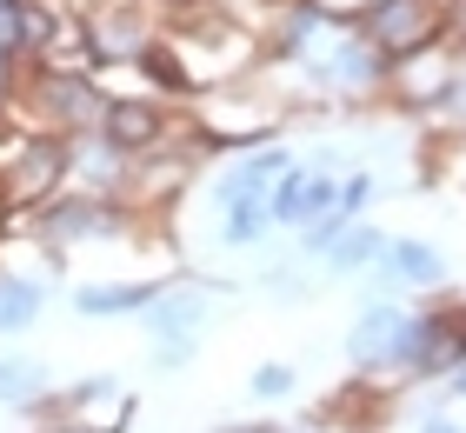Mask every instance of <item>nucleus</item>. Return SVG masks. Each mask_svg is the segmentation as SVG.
Returning <instances> with one entry per match:
<instances>
[{
	"instance_id": "obj_1",
	"label": "nucleus",
	"mask_w": 466,
	"mask_h": 433,
	"mask_svg": "<svg viewBox=\"0 0 466 433\" xmlns=\"http://www.w3.org/2000/svg\"><path fill=\"white\" fill-rule=\"evenodd\" d=\"M167 54L180 60V74H187V94H214V87H233V80H247L253 67L267 60L260 47V34L240 27V20H227L214 14L200 0V7H180V14H167Z\"/></svg>"
},
{
	"instance_id": "obj_2",
	"label": "nucleus",
	"mask_w": 466,
	"mask_h": 433,
	"mask_svg": "<svg viewBox=\"0 0 466 433\" xmlns=\"http://www.w3.org/2000/svg\"><path fill=\"white\" fill-rule=\"evenodd\" d=\"M194 134L207 147H227V154H240V147H260L280 134V120H287V94L273 87L260 67H253L247 80H233V87H214V94H194Z\"/></svg>"
},
{
	"instance_id": "obj_3",
	"label": "nucleus",
	"mask_w": 466,
	"mask_h": 433,
	"mask_svg": "<svg viewBox=\"0 0 466 433\" xmlns=\"http://www.w3.org/2000/svg\"><path fill=\"white\" fill-rule=\"evenodd\" d=\"M27 227H34V241L67 253V247H100V241H134L140 213L107 201V193H54L47 207L27 213Z\"/></svg>"
},
{
	"instance_id": "obj_4",
	"label": "nucleus",
	"mask_w": 466,
	"mask_h": 433,
	"mask_svg": "<svg viewBox=\"0 0 466 433\" xmlns=\"http://www.w3.org/2000/svg\"><path fill=\"white\" fill-rule=\"evenodd\" d=\"M67 187V140L60 134H20L14 154L0 160V207L7 213H34Z\"/></svg>"
},
{
	"instance_id": "obj_5",
	"label": "nucleus",
	"mask_w": 466,
	"mask_h": 433,
	"mask_svg": "<svg viewBox=\"0 0 466 433\" xmlns=\"http://www.w3.org/2000/svg\"><path fill=\"white\" fill-rule=\"evenodd\" d=\"M353 27L367 34L387 60H400V54H413V47L447 40V0H373Z\"/></svg>"
},
{
	"instance_id": "obj_6",
	"label": "nucleus",
	"mask_w": 466,
	"mask_h": 433,
	"mask_svg": "<svg viewBox=\"0 0 466 433\" xmlns=\"http://www.w3.org/2000/svg\"><path fill=\"white\" fill-rule=\"evenodd\" d=\"M453 74H460V47L453 40H433V47H413V54L387 60V94L407 107V114H433V107L447 100Z\"/></svg>"
},
{
	"instance_id": "obj_7",
	"label": "nucleus",
	"mask_w": 466,
	"mask_h": 433,
	"mask_svg": "<svg viewBox=\"0 0 466 433\" xmlns=\"http://www.w3.org/2000/svg\"><path fill=\"white\" fill-rule=\"evenodd\" d=\"M67 7L60 0H0V60L7 67H40L54 54Z\"/></svg>"
},
{
	"instance_id": "obj_8",
	"label": "nucleus",
	"mask_w": 466,
	"mask_h": 433,
	"mask_svg": "<svg viewBox=\"0 0 466 433\" xmlns=\"http://www.w3.org/2000/svg\"><path fill=\"white\" fill-rule=\"evenodd\" d=\"M94 134L107 140L120 160H134V154H154V147L174 134V114H167L154 94H107V114H100Z\"/></svg>"
},
{
	"instance_id": "obj_9",
	"label": "nucleus",
	"mask_w": 466,
	"mask_h": 433,
	"mask_svg": "<svg viewBox=\"0 0 466 433\" xmlns=\"http://www.w3.org/2000/svg\"><path fill=\"white\" fill-rule=\"evenodd\" d=\"M200 320H207V300H200V287H160V294L140 307V327L154 334V346H160V366L194 360V334H200Z\"/></svg>"
},
{
	"instance_id": "obj_10",
	"label": "nucleus",
	"mask_w": 466,
	"mask_h": 433,
	"mask_svg": "<svg viewBox=\"0 0 466 433\" xmlns=\"http://www.w3.org/2000/svg\"><path fill=\"white\" fill-rule=\"evenodd\" d=\"M400 320H407V307H393V300H373V307L347 327V360H353L360 380H393V340H400Z\"/></svg>"
},
{
	"instance_id": "obj_11",
	"label": "nucleus",
	"mask_w": 466,
	"mask_h": 433,
	"mask_svg": "<svg viewBox=\"0 0 466 433\" xmlns=\"http://www.w3.org/2000/svg\"><path fill=\"white\" fill-rule=\"evenodd\" d=\"M373 273H380V287H407V294H433V287H447V253H440L433 241H407V233H387V247H380L373 260Z\"/></svg>"
},
{
	"instance_id": "obj_12",
	"label": "nucleus",
	"mask_w": 466,
	"mask_h": 433,
	"mask_svg": "<svg viewBox=\"0 0 466 433\" xmlns=\"http://www.w3.org/2000/svg\"><path fill=\"white\" fill-rule=\"evenodd\" d=\"M287 167H293V154H287V147H273V140L240 147V160L214 180V201L227 207V201H240V193H273V180H280Z\"/></svg>"
},
{
	"instance_id": "obj_13",
	"label": "nucleus",
	"mask_w": 466,
	"mask_h": 433,
	"mask_svg": "<svg viewBox=\"0 0 466 433\" xmlns=\"http://www.w3.org/2000/svg\"><path fill=\"white\" fill-rule=\"evenodd\" d=\"M167 280H87L74 287V314L80 320H114V314H140Z\"/></svg>"
},
{
	"instance_id": "obj_14",
	"label": "nucleus",
	"mask_w": 466,
	"mask_h": 433,
	"mask_svg": "<svg viewBox=\"0 0 466 433\" xmlns=\"http://www.w3.org/2000/svg\"><path fill=\"white\" fill-rule=\"evenodd\" d=\"M380 247H387V233H380L373 221H353L340 241H333L320 260H327V273H340V280H353V273H373V260H380Z\"/></svg>"
},
{
	"instance_id": "obj_15",
	"label": "nucleus",
	"mask_w": 466,
	"mask_h": 433,
	"mask_svg": "<svg viewBox=\"0 0 466 433\" xmlns=\"http://www.w3.org/2000/svg\"><path fill=\"white\" fill-rule=\"evenodd\" d=\"M40 307H47V280H34V273H7V267H0V334L34 327Z\"/></svg>"
},
{
	"instance_id": "obj_16",
	"label": "nucleus",
	"mask_w": 466,
	"mask_h": 433,
	"mask_svg": "<svg viewBox=\"0 0 466 433\" xmlns=\"http://www.w3.org/2000/svg\"><path fill=\"white\" fill-rule=\"evenodd\" d=\"M267 233H273V221H267V193H240V201H227L220 247H260Z\"/></svg>"
},
{
	"instance_id": "obj_17",
	"label": "nucleus",
	"mask_w": 466,
	"mask_h": 433,
	"mask_svg": "<svg viewBox=\"0 0 466 433\" xmlns=\"http://www.w3.org/2000/svg\"><path fill=\"white\" fill-rule=\"evenodd\" d=\"M0 400L7 407H40L47 400V366L40 360H0Z\"/></svg>"
},
{
	"instance_id": "obj_18",
	"label": "nucleus",
	"mask_w": 466,
	"mask_h": 433,
	"mask_svg": "<svg viewBox=\"0 0 466 433\" xmlns=\"http://www.w3.org/2000/svg\"><path fill=\"white\" fill-rule=\"evenodd\" d=\"M253 394H260V400H293V394H300V366H287V360H267V366H253Z\"/></svg>"
},
{
	"instance_id": "obj_19",
	"label": "nucleus",
	"mask_w": 466,
	"mask_h": 433,
	"mask_svg": "<svg viewBox=\"0 0 466 433\" xmlns=\"http://www.w3.org/2000/svg\"><path fill=\"white\" fill-rule=\"evenodd\" d=\"M440 134H453V140H466V60H460V74H453V87H447V100L427 114Z\"/></svg>"
},
{
	"instance_id": "obj_20",
	"label": "nucleus",
	"mask_w": 466,
	"mask_h": 433,
	"mask_svg": "<svg viewBox=\"0 0 466 433\" xmlns=\"http://www.w3.org/2000/svg\"><path fill=\"white\" fill-rule=\"evenodd\" d=\"M367 201H373V173H347V180H340V201H333V207H340L347 221H367Z\"/></svg>"
},
{
	"instance_id": "obj_21",
	"label": "nucleus",
	"mask_w": 466,
	"mask_h": 433,
	"mask_svg": "<svg viewBox=\"0 0 466 433\" xmlns=\"http://www.w3.org/2000/svg\"><path fill=\"white\" fill-rule=\"evenodd\" d=\"M320 7H327L333 20H360V14H367V7H373V0H320Z\"/></svg>"
},
{
	"instance_id": "obj_22",
	"label": "nucleus",
	"mask_w": 466,
	"mask_h": 433,
	"mask_svg": "<svg viewBox=\"0 0 466 433\" xmlns=\"http://www.w3.org/2000/svg\"><path fill=\"white\" fill-rule=\"evenodd\" d=\"M420 433H460V427H453L447 414H427V420H420Z\"/></svg>"
},
{
	"instance_id": "obj_23",
	"label": "nucleus",
	"mask_w": 466,
	"mask_h": 433,
	"mask_svg": "<svg viewBox=\"0 0 466 433\" xmlns=\"http://www.w3.org/2000/svg\"><path fill=\"white\" fill-rule=\"evenodd\" d=\"M447 394H453V400H466V360H460L453 374H447Z\"/></svg>"
},
{
	"instance_id": "obj_24",
	"label": "nucleus",
	"mask_w": 466,
	"mask_h": 433,
	"mask_svg": "<svg viewBox=\"0 0 466 433\" xmlns=\"http://www.w3.org/2000/svg\"><path fill=\"white\" fill-rule=\"evenodd\" d=\"M220 433H280L273 420H260V427H220Z\"/></svg>"
},
{
	"instance_id": "obj_25",
	"label": "nucleus",
	"mask_w": 466,
	"mask_h": 433,
	"mask_svg": "<svg viewBox=\"0 0 466 433\" xmlns=\"http://www.w3.org/2000/svg\"><path fill=\"white\" fill-rule=\"evenodd\" d=\"M160 7H167V14H180V7H200V0H160Z\"/></svg>"
},
{
	"instance_id": "obj_26",
	"label": "nucleus",
	"mask_w": 466,
	"mask_h": 433,
	"mask_svg": "<svg viewBox=\"0 0 466 433\" xmlns=\"http://www.w3.org/2000/svg\"><path fill=\"white\" fill-rule=\"evenodd\" d=\"M460 147H466V140H460ZM460 180H466V160H460Z\"/></svg>"
}]
</instances>
